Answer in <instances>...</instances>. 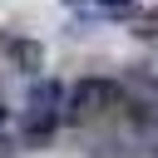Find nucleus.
I'll use <instances>...</instances> for the list:
<instances>
[{
	"mask_svg": "<svg viewBox=\"0 0 158 158\" xmlns=\"http://www.w3.org/2000/svg\"><path fill=\"white\" fill-rule=\"evenodd\" d=\"M64 89L54 84V79H40V84H30V94H25V114H20V138L25 143H44L49 133H54V123L64 118Z\"/></svg>",
	"mask_w": 158,
	"mask_h": 158,
	"instance_id": "nucleus-1",
	"label": "nucleus"
},
{
	"mask_svg": "<svg viewBox=\"0 0 158 158\" xmlns=\"http://www.w3.org/2000/svg\"><path fill=\"white\" fill-rule=\"evenodd\" d=\"M123 104V89H118V79H79L74 89H69V104H64V118H94V114H109V109H118Z\"/></svg>",
	"mask_w": 158,
	"mask_h": 158,
	"instance_id": "nucleus-2",
	"label": "nucleus"
},
{
	"mask_svg": "<svg viewBox=\"0 0 158 158\" xmlns=\"http://www.w3.org/2000/svg\"><path fill=\"white\" fill-rule=\"evenodd\" d=\"M0 158H15V138L10 133H0Z\"/></svg>",
	"mask_w": 158,
	"mask_h": 158,
	"instance_id": "nucleus-4",
	"label": "nucleus"
},
{
	"mask_svg": "<svg viewBox=\"0 0 158 158\" xmlns=\"http://www.w3.org/2000/svg\"><path fill=\"white\" fill-rule=\"evenodd\" d=\"M99 5H104V10H109V15H118V10H123V5H128V0H99Z\"/></svg>",
	"mask_w": 158,
	"mask_h": 158,
	"instance_id": "nucleus-5",
	"label": "nucleus"
},
{
	"mask_svg": "<svg viewBox=\"0 0 158 158\" xmlns=\"http://www.w3.org/2000/svg\"><path fill=\"white\" fill-rule=\"evenodd\" d=\"M0 54H5V64H10V69H20V74H40V69H44V44H40V40H30V35L0 30Z\"/></svg>",
	"mask_w": 158,
	"mask_h": 158,
	"instance_id": "nucleus-3",
	"label": "nucleus"
},
{
	"mask_svg": "<svg viewBox=\"0 0 158 158\" xmlns=\"http://www.w3.org/2000/svg\"><path fill=\"white\" fill-rule=\"evenodd\" d=\"M0 123H5V104H0Z\"/></svg>",
	"mask_w": 158,
	"mask_h": 158,
	"instance_id": "nucleus-6",
	"label": "nucleus"
}]
</instances>
